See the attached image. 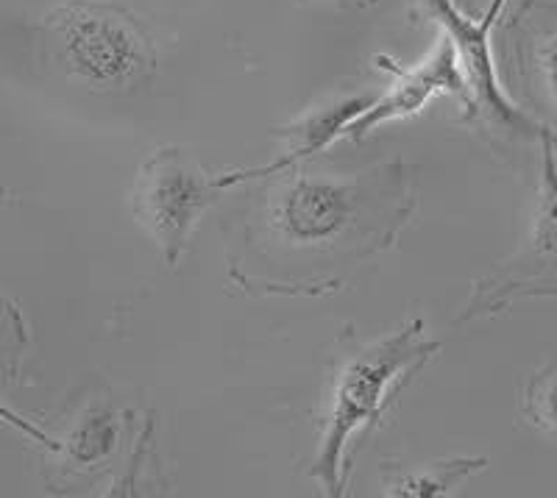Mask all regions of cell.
Returning <instances> with one entry per match:
<instances>
[{
  "label": "cell",
  "instance_id": "cell-1",
  "mask_svg": "<svg viewBox=\"0 0 557 498\" xmlns=\"http://www.w3.org/2000/svg\"><path fill=\"white\" fill-rule=\"evenodd\" d=\"M441 343L426 340L424 321L412 318L393 335L360 348L337 371L330 410L323 418L321 446L310 476L321 482L326 496H343L351 471V455L374 435L401 387L424 371Z\"/></svg>",
  "mask_w": 557,
  "mask_h": 498
},
{
  "label": "cell",
  "instance_id": "cell-2",
  "mask_svg": "<svg viewBox=\"0 0 557 498\" xmlns=\"http://www.w3.org/2000/svg\"><path fill=\"white\" fill-rule=\"evenodd\" d=\"M53 59L96 92H132L157 73V45L137 14L107 0H67L45 14Z\"/></svg>",
  "mask_w": 557,
  "mask_h": 498
},
{
  "label": "cell",
  "instance_id": "cell-3",
  "mask_svg": "<svg viewBox=\"0 0 557 498\" xmlns=\"http://www.w3.org/2000/svg\"><path fill=\"white\" fill-rule=\"evenodd\" d=\"M539 203L527 240L499 271L474 282L471 298L457 315L460 323L505 312L524 298H557V132L541 139Z\"/></svg>",
  "mask_w": 557,
  "mask_h": 498
},
{
  "label": "cell",
  "instance_id": "cell-4",
  "mask_svg": "<svg viewBox=\"0 0 557 498\" xmlns=\"http://www.w3.org/2000/svg\"><path fill=\"white\" fill-rule=\"evenodd\" d=\"M221 189V178H209L178 148H162L143 162L132 192L134 215L159 242L168 267L182 262L193 228Z\"/></svg>",
  "mask_w": 557,
  "mask_h": 498
},
{
  "label": "cell",
  "instance_id": "cell-5",
  "mask_svg": "<svg viewBox=\"0 0 557 498\" xmlns=\"http://www.w3.org/2000/svg\"><path fill=\"white\" fill-rule=\"evenodd\" d=\"M376 178L343 182L321 173H298L273 203V232L293 248H335L376 215Z\"/></svg>",
  "mask_w": 557,
  "mask_h": 498
},
{
  "label": "cell",
  "instance_id": "cell-6",
  "mask_svg": "<svg viewBox=\"0 0 557 498\" xmlns=\"http://www.w3.org/2000/svg\"><path fill=\"white\" fill-rule=\"evenodd\" d=\"M507 0H494L482 20H471L457 9L455 0H426V12L441 23L446 37L457 48L462 76L469 84V103L471 112L482 114L487 126H494L499 134L519 139V142H539L552 134L546 123L535 121L527 112H521L507 92L502 89L499 76H496L494 57H491V32Z\"/></svg>",
  "mask_w": 557,
  "mask_h": 498
},
{
  "label": "cell",
  "instance_id": "cell-7",
  "mask_svg": "<svg viewBox=\"0 0 557 498\" xmlns=\"http://www.w3.org/2000/svg\"><path fill=\"white\" fill-rule=\"evenodd\" d=\"M376 64L391 70L399 82L393 84L391 92L376 98V101L346 128V134H343L346 139H355L357 142V139L371 134L376 126H382V123L399 121V117H407V114H416L435 92L457 95V98H462V101L469 103V84H466V76H462L457 48L451 45V39L446 37V34L444 39L437 42L435 51H432V57L426 59L421 67L401 70L385 57L376 59Z\"/></svg>",
  "mask_w": 557,
  "mask_h": 498
},
{
  "label": "cell",
  "instance_id": "cell-8",
  "mask_svg": "<svg viewBox=\"0 0 557 498\" xmlns=\"http://www.w3.org/2000/svg\"><path fill=\"white\" fill-rule=\"evenodd\" d=\"M521 20V64L541 103L557 117V3H530Z\"/></svg>",
  "mask_w": 557,
  "mask_h": 498
},
{
  "label": "cell",
  "instance_id": "cell-9",
  "mask_svg": "<svg viewBox=\"0 0 557 498\" xmlns=\"http://www.w3.org/2000/svg\"><path fill=\"white\" fill-rule=\"evenodd\" d=\"M485 457H460V460L446 462H426L424 468L399 473L396 480H387V493L391 496H412V498H437L460 487L462 482L485 471Z\"/></svg>",
  "mask_w": 557,
  "mask_h": 498
},
{
  "label": "cell",
  "instance_id": "cell-10",
  "mask_svg": "<svg viewBox=\"0 0 557 498\" xmlns=\"http://www.w3.org/2000/svg\"><path fill=\"white\" fill-rule=\"evenodd\" d=\"M121 440V421L112 410H89L70 432L62 448L64 457L76 468H96L112 457L114 446Z\"/></svg>",
  "mask_w": 557,
  "mask_h": 498
},
{
  "label": "cell",
  "instance_id": "cell-11",
  "mask_svg": "<svg viewBox=\"0 0 557 498\" xmlns=\"http://www.w3.org/2000/svg\"><path fill=\"white\" fill-rule=\"evenodd\" d=\"M521 418L557 443V357L527 376L521 387Z\"/></svg>",
  "mask_w": 557,
  "mask_h": 498
},
{
  "label": "cell",
  "instance_id": "cell-12",
  "mask_svg": "<svg viewBox=\"0 0 557 498\" xmlns=\"http://www.w3.org/2000/svg\"><path fill=\"white\" fill-rule=\"evenodd\" d=\"M348 7H371V3H376V0H346Z\"/></svg>",
  "mask_w": 557,
  "mask_h": 498
}]
</instances>
